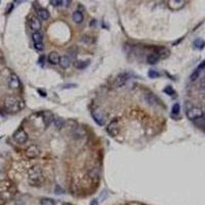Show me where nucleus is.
I'll list each match as a JSON object with an SVG mask.
<instances>
[{
    "label": "nucleus",
    "mask_w": 205,
    "mask_h": 205,
    "mask_svg": "<svg viewBox=\"0 0 205 205\" xmlns=\"http://www.w3.org/2000/svg\"><path fill=\"white\" fill-rule=\"evenodd\" d=\"M43 183V174L38 166H33L29 170V183L31 186L37 187Z\"/></svg>",
    "instance_id": "1"
},
{
    "label": "nucleus",
    "mask_w": 205,
    "mask_h": 205,
    "mask_svg": "<svg viewBox=\"0 0 205 205\" xmlns=\"http://www.w3.org/2000/svg\"><path fill=\"white\" fill-rule=\"evenodd\" d=\"M5 109L10 112H19L20 110H22L25 107V104L22 100L18 99V97H7L4 102Z\"/></svg>",
    "instance_id": "2"
},
{
    "label": "nucleus",
    "mask_w": 205,
    "mask_h": 205,
    "mask_svg": "<svg viewBox=\"0 0 205 205\" xmlns=\"http://www.w3.org/2000/svg\"><path fill=\"white\" fill-rule=\"evenodd\" d=\"M204 113L200 108H196V107H192L191 109H189L187 111V117L190 120H196V119L200 118Z\"/></svg>",
    "instance_id": "3"
},
{
    "label": "nucleus",
    "mask_w": 205,
    "mask_h": 205,
    "mask_svg": "<svg viewBox=\"0 0 205 205\" xmlns=\"http://www.w3.org/2000/svg\"><path fill=\"white\" fill-rule=\"evenodd\" d=\"M14 139L17 143L24 144L28 140V134H27V132L23 128H20V129H18L16 132L14 133Z\"/></svg>",
    "instance_id": "4"
},
{
    "label": "nucleus",
    "mask_w": 205,
    "mask_h": 205,
    "mask_svg": "<svg viewBox=\"0 0 205 205\" xmlns=\"http://www.w3.org/2000/svg\"><path fill=\"white\" fill-rule=\"evenodd\" d=\"M91 115H93V120L96 121L99 125L103 126V125L105 124V122H106V116L104 115V113L101 111V110H93V113H91Z\"/></svg>",
    "instance_id": "5"
},
{
    "label": "nucleus",
    "mask_w": 205,
    "mask_h": 205,
    "mask_svg": "<svg viewBox=\"0 0 205 205\" xmlns=\"http://www.w3.org/2000/svg\"><path fill=\"white\" fill-rule=\"evenodd\" d=\"M128 80H129V74H127V73H121V74H119L117 77H116L114 81V86L115 87L123 86Z\"/></svg>",
    "instance_id": "6"
},
{
    "label": "nucleus",
    "mask_w": 205,
    "mask_h": 205,
    "mask_svg": "<svg viewBox=\"0 0 205 205\" xmlns=\"http://www.w3.org/2000/svg\"><path fill=\"white\" fill-rule=\"evenodd\" d=\"M107 131H108L110 136H116L119 132V122L117 120H114L111 123H109L108 127H107Z\"/></svg>",
    "instance_id": "7"
},
{
    "label": "nucleus",
    "mask_w": 205,
    "mask_h": 205,
    "mask_svg": "<svg viewBox=\"0 0 205 205\" xmlns=\"http://www.w3.org/2000/svg\"><path fill=\"white\" fill-rule=\"evenodd\" d=\"M144 100H145V102L148 104L149 106H152V107L158 106L159 103H160L157 97L152 93H146L145 96H144Z\"/></svg>",
    "instance_id": "8"
},
{
    "label": "nucleus",
    "mask_w": 205,
    "mask_h": 205,
    "mask_svg": "<svg viewBox=\"0 0 205 205\" xmlns=\"http://www.w3.org/2000/svg\"><path fill=\"white\" fill-rule=\"evenodd\" d=\"M38 155H39V148L36 145L30 146L29 148L26 150V156L30 159L38 157Z\"/></svg>",
    "instance_id": "9"
},
{
    "label": "nucleus",
    "mask_w": 205,
    "mask_h": 205,
    "mask_svg": "<svg viewBox=\"0 0 205 205\" xmlns=\"http://www.w3.org/2000/svg\"><path fill=\"white\" fill-rule=\"evenodd\" d=\"M42 120H43L45 126L48 127L49 125L53 123L54 120V116L53 115V113L49 111H45L42 113Z\"/></svg>",
    "instance_id": "10"
},
{
    "label": "nucleus",
    "mask_w": 205,
    "mask_h": 205,
    "mask_svg": "<svg viewBox=\"0 0 205 205\" xmlns=\"http://www.w3.org/2000/svg\"><path fill=\"white\" fill-rule=\"evenodd\" d=\"M8 85H10V88H14V89H17V88L20 87V85H21L20 79L16 74L10 75V80H8Z\"/></svg>",
    "instance_id": "11"
},
{
    "label": "nucleus",
    "mask_w": 205,
    "mask_h": 205,
    "mask_svg": "<svg viewBox=\"0 0 205 205\" xmlns=\"http://www.w3.org/2000/svg\"><path fill=\"white\" fill-rule=\"evenodd\" d=\"M155 53L159 57V59H166V57H169L170 51L169 49H167L166 47H159L157 48Z\"/></svg>",
    "instance_id": "12"
},
{
    "label": "nucleus",
    "mask_w": 205,
    "mask_h": 205,
    "mask_svg": "<svg viewBox=\"0 0 205 205\" xmlns=\"http://www.w3.org/2000/svg\"><path fill=\"white\" fill-rule=\"evenodd\" d=\"M30 27H31L32 30H34V31H39V29L41 28V22L39 21L38 18L36 17H33L31 21H30Z\"/></svg>",
    "instance_id": "13"
},
{
    "label": "nucleus",
    "mask_w": 205,
    "mask_h": 205,
    "mask_svg": "<svg viewBox=\"0 0 205 205\" xmlns=\"http://www.w3.org/2000/svg\"><path fill=\"white\" fill-rule=\"evenodd\" d=\"M59 64H60V66L62 67L63 69H67V68H68V67L70 66V64H71V60H70L69 57L63 56V57H60Z\"/></svg>",
    "instance_id": "14"
},
{
    "label": "nucleus",
    "mask_w": 205,
    "mask_h": 205,
    "mask_svg": "<svg viewBox=\"0 0 205 205\" xmlns=\"http://www.w3.org/2000/svg\"><path fill=\"white\" fill-rule=\"evenodd\" d=\"M48 62H49L50 64H53V65H57V64H59V62H60L59 54H57V53H54V51L50 53L49 56H48Z\"/></svg>",
    "instance_id": "15"
},
{
    "label": "nucleus",
    "mask_w": 205,
    "mask_h": 205,
    "mask_svg": "<svg viewBox=\"0 0 205 205\" xmlns=\"http://www.w3.org/2000/svg\"><path fill=\"white\" fill-rule=\"evenodd\" d=\"M185 4V1H176V0H172V1H169V7L172 8V10H179L182 8Z\"/></svg>",
    "instance_id": "16"
},
{
    "label": "nucleus",
    "mask_w": 205,
    "mask_h": 205,
    "mask_svg": "<svg viewBox=\"0 0 205 205\" xmlns=\"http://www.w3.org/2000/svg\"><path fill=\"white\" fill-rule=\"evenodd\" d=\"M90 64V61L87 60V61H78V62L75 63V67L79 70H83L85 68H87L88 66H89Z\"/></svg>",
    "instance_id": "17"
},
{
    "label": "nucleus",
    "mask_w": 205,
    "mask_h": 205,
    "mask_svg": "<svg viewBox=\"0 0 205 205\" xmlns=\"http://www.w3.org/2000/svg\"><path fill=\"white\" fill-rule=\"evenodd\" d=\"M32 39H33V41L35 42V44L40 43V42H42V39H43V35H42V33L40 31H36L33 33Z\"/></svg>",
    "instance_id": "18"
},
{
    "label": "nucleus",
    "mask_w": 205,
    "mask_h": 205,
    "mask_svg": "<svg viewBox=\"0 0 205 205\" xmlns=\"http://www.w3.org/2000/svg\"><path fill=\"white\" fill-rule=\"evenodd\" d=\"M73 21H74L75 23H81L82 21H83V14H82L81 11H74L73 13Z\"/></svg>",
    "instance_id": "19"
},
{
    "label": "nucleus",
    "mask_w": 205,
    "mask_h": 205,
    "mask_svg": "<svg viewBox=\"0 0 205 205\" xmlns=\"http://www.w3.org/2000/svg\"><path fill=\"white\" fill-rule=\"evenodd\" d=\"M159 61V57L155 53H150L148 57H147V62L149 64H151V65H154Z\"/></svg>",
    "instance_id": "20"
},
{
    "label": "nucleus",
    "mask_w": 205,
    "mask_h": 205,
    "mask_svg": "<svg viewBox=\"0 0 205 205\" xmlns=\"http://www.w3.org/2000/svg\"><path fill=\"white\" fill-rule=\"evenodd\" d=\"M204 45H205V42H204L203 39H201V38L196 39V40L194 41V47L197 48V49H203Z\"/></svg>",
    "instance_id": "21"
},
{
    "label": "nucleus",
    "mask_w": 205,
    "mask_h": 205,
    "mask_svg": "<svg viewBox=\"0 0 205 205\" xmlns=\"http://www.w3.org/2000/svg\"><path fill=\"white\" fill-rule=\"evenodd\" d=\"M38 16L42 20H47L49 18V13H48V10H44V8H41V10H38Z\"/></svg>",
    "instance_id": "22"
},
{
    "label": "nucleus",
    "mask_w": 205,
    "mask_h": 205,
    "mask_svg": "<svg viewBox=\"0 0 205 205\" xmlns=\"http://www.w3.org/2000/svg\"><path fill=\"white\" fill-rule=\"evenodd\" d=\"M53 122H54V127H56L57 129H61V128L64 126V120L61 118H56L53 120Z\"/></svg>",
    "instance_id": "23"
},
{
    "label": "nucleus",
    "mask_w": 205,
    "mask_h": 205,
    "mask_svg": "<svg viewBox=\"0 0 205 205\" xmlns=\"http://www.w3.org/2000/svg\"><path fill=\"white\" fill-rule=\"evenodd\" d=\"M40 204L41 205H56L54 201L53 200V199H50V198H43V199H41Z\"/></svg>",
    "instance_id": "24"
},
{
    "label": "nucleus",
    "mask_w": 205,
    "mask_h": 205,
    "mask_svg": "<svg viewBox=\"0 0 205 205\" xmlns=\"http://www.w3.org/2000/svg\"><path fill=\"white\" fill-rule=\"evenodd\" d=\"M201 71H202V70H201L200 68H197V69H196L195 71L193 72V74L191 75V80H192V81H195L196 79H197V78L199 77V75H200Z\"/></svg>",
    "instance_id": "25"
},
{
    "label": "nucleus",
    "mask_w": 205,
    "mask_h": 205,
    "mask_svg": "<svg viewBox=\"0 0 205 205\" xmlns=\"http://www.w3.org/2000/svg\"><path fill=\"white\" fill-rule=\"evenodd\" d=\"M179 110H180V106L179 104H174V105L172 106V109H171V111H172V114L174 115H177L179 113Z\"/></svg>",
    "instance_id": "26"
},
{
    "label": "nucleus",
    "mask_w": 205,
    "mask_h": 205,
    "mask_svg": "<svg viewBox=\"0 0 205 205\" xmlns=\"http://www.w3.org/2000/svg\"><path fill=\"white\" fill-rule=\"evenodd\" d=\"M163 91L166 94H168V96H173V94H174V90H173V88L171 86H166L164 88Z\"/></svg>",
    "instance_id": "27"
},
{
    "label": "nucleus",
    "mask_w": 205,
    "mask_h": 205,
    "mask_svg": "<svg viewBox=\"0 0 205 205\" xmlns=\"http://www.w3.org/2000/svg\"><path fill=\"white\" fill-rule=\"evenodd\" d=\"M148 75H149L150 78H157L159 76V73L156 71V70H150Z\"/></svg>",
    "instance_id": "28"
},
{
    "label": "nucleus",
    "mask_w": 205,
    "mask_h": 205,
    "mask_svg": "<svg viewBox=\"0 0 205 205\" xmlns=\"http://www.w3.org/2000/svg\"><path fill=\"white\" fill-rule=\"evenodd\" d=\"M89 175L91 177H97L99 175V170H97V168H93V169H91V171L89 172Z\"/></svg>",
    "instance_id": "29"
},
{
    "label": "nucleus",
    "mask_w": 205,
    "mask_h": 205,
    "mask_svg": "<svg viewBox=\"0 0 205 205\" xmlns=\"http://www.w3.org/2000/svg\"><path fill=\"white\" fill-rule=\"evenodd\" d=\"M69 53L71 54L72 57H76V56H77V48L76 47L71 48V49H69Z\"/></svg>",
    "instance_id": "30"
},
{
    "label": "nucleus",
    "mask_w": 205,
    "mask_h": 205,
    "mask_svg": "<svg viewBox=\"0 0 205 205\" xmlns=\"http://www.w3.org/2000/svg\"><path fill=\"white\" fill-rule=\"evenodd\" d=\"M50 3L53 5V6H59V5H62L64 3V1H61V0H53V1H50Z\"/></svg>",
    "instance_id": "31"
},
{
    "label": "nucleus",
    "mask_w": 205,
    "mask_h": 205,
    "mask_svg": "<svg viewBox=\"0 0 205 205\" xmlns=\"http://www.w3.org/2000/svg\"><path fill=\"white\" fill-rule=\"evenodd\" d=\"M35 48L37 50H42L44 48V45H43V43L42 42H40V43H36L35 44Z\"/></svg>",
    "instance_id": "32"
},
{
    "label": "nucleus",
    "mask_w": 205,
    "mask_h": 205,
    "mask_svg": "<svg viewBox=\"0 0 205 205\" xmlns=\"http://www.w3.org/2000/svg\"><path fill=\"white\" fill-rule=\"evenodd\" d=\"M200 88H201V90H203L204 93H205V77L202 79L201 80V83H200Z\"/></svg>",
    "instance_id": "33"
},
{
    "label": "nucleus",
    "mask_w": 205,
    "mask_h": 205,
    "mask_svg": "<svg viewBox=\"0 0 205 205\" xmlns=\"http://www.w3.org/2000/svg\"><path fill=\"white\" fill-rule=\"evenodd\" d=\"M43 61H44V56H41V57H40V59L38 60V63L42 66V65H43V63H44Z\"/></svg>",
    "instance_id": "34"
},
{
    "label": "nucleus",
    "mask_w": 205,
    "mask_h": 205,
    "mask_svg": "<svg viewBox=\"0 0 205 205\" xmlns=\"http://www.w3.org/2000/svg\"><path fill=\"white\" fill-rule=\"evenodd\" d=\"M90 205H99V201H97V199H93V200H91Z\"/></svg>",
    "instance_id": "35"
},
{
    "label": "nucleus",
    "mask_w": 205,
    "mask_h": 205,
    "mask_svg": "<svg viewBox=\"0 0 205 205\" xmlns=\"http://www.w3.org/2000/svg\"><path fill=\"white\" fill-rule=\"evenodd\" d=\"M38 93H40L42 97H46V93H44V91H42L41 89H38Z\"/></svg>",
    "instance_id": "36"
},
{
    "label": "nucleus",
    "mask_w": 205,
    "mask_h": 205,
    "mask_svg": "<svg viewBox=\"0 0 205 205\" xmlns=\"http://www.w3.org/2000/svg\"><path fill=\"white\" fill-rule=\"evenodd\" d=\"M63 205H70V204H68V203H65V204H63Z\"/></svg>",
    "instance_id": "37"
}]
</instances>
